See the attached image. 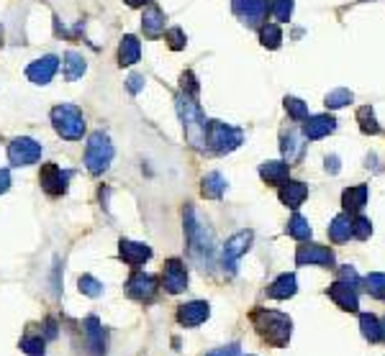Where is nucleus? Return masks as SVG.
Here are the masks:
<instances>
[{
    "instance_id": "1",
    "label": "nucleus",
    "mask_w": 385,
    "mask_h": 356,
    "mask_svg": "<svg viewBox=\"0 0 385 356\" xmlns=\"http://www.w3.org/2000/svg\"><path fill=\"white\" fill-rule=\"evenodd\" d=\"M175 108H177V115H180V121H183L185 128V139L193 149H206V134H208V121H206V115H203L201 105L196 103V98L188 93H180L175 95Z\"/></svg>"
},
{
    "instance_id": "2",
    "label": "nucleus",
    "mask_w": 385,
    "mask_h": 356,
    "mask_svg": "<svg viewBox=\"0 0 385 356\" xmlns=\"http://www.w3.org/2000/svg\"><path fill=\"white\" fill-rule=\"evenodd\" d=\"M252 326H255L257 333L270 343V346H275V349H283V346H288V341H291L293 321L285 316V313L257 308L252 310Z\"/></svg>"
},
{
    "instance_id": "3",
    "label": "nucleus",
    "mask_w": 385,
    "mask_h": 356,
    "mask_svg": "<svg viewBox=\"0 0 385 356\" xmlns=\"http://www.w3.org/2000/svg\"><path fill=\"white\" fill-rule=\"evenodd\" d=\"M183 221H185V239H188L190 254L196 256L198 262H211L213 251H216V239H213V231L208 229V223H203L198 218L193 205H185Z\"/></svg>"
},
{
    "instance_id": "4",
    "label": "nucleus",
    "mask_w": 385,
    "mask_h": 356,
    "mask_svg": "<svg viewBox=\"0 0 385 356\" xmlns=\"http://www.w3.org/2000/svg\"><path fill=\"white\" fill-rule=\"evenodd\" d=\"M52 126L55 131L62 136V139H67V142H80L82 136H85V115L77 105H69V103H62V105L52 108Z\"/></svg>"
},
{
    "instance_id": "5",
    "label": "nucleus",
    "mask_w": 385,
    "mask_h": 356,
    "mask_svg": "<svg viewBox=\"0 0 385 356\" xmlns=\"http://www.w3.org/2000/svg\"><path fill=\"white\" fill-rule=\"evenodd\" d=\"M113 154H116V149L113 144H111L108 134H103V131L90 134L88 147H85V167H88L90 175H103V172L111 167Z\"/></svg>"
},
{
    "instance_id": "6",
    "label": "nucleus",
    "mask_w": 385,
    "mask_h": 356,
    "mask_svg": "<svg viewBox=\"0 0 385 356\" xmlns=\"http://www.w3.org/2000/svg\"><path fill=\"white\" fill-rule=\"evenodd\" d=\"M244 142V134L239 128L229 126L223 121H208V134H206V147L213 154H229L234 149H239Z\"/></svg>"
},
{
    "instance_id": "7",
    "label": "nucleus",
    "mask_w": 385,
    "mask_h": 356,
    "mask_svg": "<svg viewBox=\"0 0 385 356\" xmlns=\"http://www.w3.org/2000/svg\"><path fill=\"white\" fill-rule=\"evenodd\" d=\"M39 159H41V144L34 142L31 136H18L8 147V161L13 167H28V164H36Z\"/></svg>"
},
{
    "instance_id": "8",
    "label": "nucleus",
    "mask_w": 385,
    "mask_h": 356,
    "mask_svg": "<svg viewBox=\"0 0 385 356\" xmlns=\"http://www.w3.org/2000/svg\"><path fill=\"white\" fill-rule=\"evenodd\" d=\"M69 177H72V172H65L60 164L49 161V164H44V167H41V172H39V185H41V190H44L47 195L60 197V195H65V193H67Z\"/></svg>"
},
{
    "instance_id": "9",
    "label": "nucleus",
    "mask_w": 385,
    "mask_h": 356,
    "mask_svg": "<svg viewBox=\"0 0 385 356\" xmlns=\"http://www.w3.org/2000/svg\"><path fill=\"white\" fill-rule=\"evenodd\" d=\"M126 295L131 297V300H139V303H149V300H155L157 277L144 275V272H134V275L128 277V282H126Z\"/></svg>"
},
{
    "instance_id": "10",
    "label": "nucleus",
    "mask_w": 385,
    "mask_h": 356,
    "mask_svg": "<svg viewBox=\"0 0 385 356\" xmlns=\"http://www.w3.org/2000/svg\"><path fill=\"white\" fill-rule=\"evenodd\" d=\"M162 285L169 295H180L185 287H188V269L180 259H169L164 262L162 269Z\"/></svg>"
},
{
    "instance_id": "11",
    "label": "nucleus",
    "mask_w": 385,
    "mask_h": 356,
    "mask_svg": "<svg viewBox=\"0 0 385 356\" xmlns=\"http://www.w3.org/2000/svg\"><path fill=\"white\" fill-rule=\"evenodd\" d=\"M57 69H60V57H55V54H47V57H41V59L31 62L26 67V77L34 85H49L52 82V77L57 74Z\"/></svg>"
},
{
    "instance_id": "12",
    "label": "nucleus",
    "mask_w": 385,
    "mask_h": 356,
    "mask_svg": "<svg viewBox=\"0 0 385 356\" xmlns=\"http://www.w3.org/2000/svg\"><path fill=\"white\" fill-rule=\"evenodd\" d=\"M231 8L247 26H260L267 16V0H231Z\"/></svg>"
},
{
    "instance_id": "13",
    "label": "nucleus",
    "mask_w": 385,
    "mask_h": 356,
    "mask_svg": "<svg viewBox=\"0 0 385 356\" xmlns=\"http://www.w3.org/2000/svg\"><path fill=\"white\" fill-rule=\"evenodd\" d=\"M82 331H85V346H88L90 356H106V331H103V323L95 316H88L82 323Z\"/></svg>"
},
{
    "instance_id": "14",
    "label": "nucleus",
    "mask_w": 385,
    "mask_h": 356,
    "mask_svg": "<svg viewBox=\"0 0 385 356\" xmlns=\"http://www.w3.org/2000/svg\"><path fill=\"white\" fill-rule=\"evenodd\" d=\"M252 239H255L252 231H239L226 241V246H223V267H229V272H234V264H237L239 256L247 254V249L252 246Z\"/></svg>"
},
{
    "instance_id": "15",
    "label": "nucleus",
    "mask_w": 385,
    "mask_h": 356,
    "mask_svg": "<svg viewBox=\"0 0 385 356\" xmlns=\"http://www.w3.org/2000/svg\"><path fill=\"white\" fill-rule=\"evenodd\" d=\"M211 316V305L203 303V300H193V303H185L177 308V323L185 326V328H196L201 323H206Z\"/></svg>"
},
{
    "instance_id": "16",
    "label": "nucleus",
    "mask_w": 385,
    "mask_h": 356,
    "mask_svg": "<svg viewBox=\"0 0 385 356\" xmlns=\"http://www.w3.org/2000/svg\"><path fill=\"white\" fill-rule=\"evenodd\" d=\"M296 264L306 267V264H318V267H331L334 264V251L329 246H318V243H308L296 251Z\"/></svg>"
},
{
    "instance_id": "17",
    "label": "nucleus",
    "mask_w": 385,
    "mask_h": 356,
    "mask_svg": "<svg viewBox=\"0 0 385 356\" xmlns=\"http://www.w3.org/2000/svg\"><path fill=\"white\" fill-rule=\"evenodd\" d=\"M118 256H121V262L128 264V267H142L144 262L152 259V249L142 241L121 239V243H118Z\"/></svg>"
},
{
    "instance_id": "18",
    "label": "nucleus",
    "mask_w": 385,
    "mask_h": 356,
    "mask_svg": "<svg viewBox=\"0 0 385 356\" xmlns=\"http://www.w3.org/2000/svg\"><path fill=\"white\" fill-rule=\"evenodd\" d=\"M329 297L337 303V308L347 310V313H357L359 310V297H357V292H355V287L342 282V280L329 287Z\"/></svg>"
},
{
    "instance_id": "19",
    "label": "nucleus",
    "mask_w": 385,
    "mask_h": 356,
    "mask_svg": "<svg viewBox=\"0 0 385 356\" xmlns=\"http://www.w3.org/2000/svg\"><path fill=\"white\" fill-rule=\"evenodd\" d=\"M337 131V121L331 118V115H308L306 118V126H303V136L306 139H311V142H316V139H324V136L334 134Z\"/></svg>"
},
{
    "instance_id": "20",
    "label": "nucleus",
    "mask_w": 385,
    "mask_h": 356,
    "mask_svg": "<svg viewBox=\"0 0 385 356\" xmlns=\"http://www.w3.org/2000/svg\"><path fill=\"white\" fill-rule=\"evenodd\" d=\"M280 202L283 205H288L291 210H298L301 205H303V200L308 197V188H306L303 182H296V180H285L283 185H280Z\"/></svg>"
},
{
    "instance_id": "21",
    "label": "nucleus",
    "mask_w": 385,
    "mask_h": 356,
    "mask_svg": "<svg viewBox=\"0 0 385 356\" xmlns=\"http://www.w3.org/2000/svg\"><path fill=\"white\" fill-rule=\"evenodd\" d=\"M164 26H167V18H164V13L157 6H152V3H149V6L144 8V16H142L144 36H149V39H157V36L164 34Z\"/></svg>"
},
{
    "instance_id": "22",
    "label": "nucleus",
    "mask_w": 385,
    "mask_h": 356,
    "mask_svg": "<svg viewBox=\"0 0 385 356\" xmlns=\"http://www.w3.org/2000/svg\"><path fill=\"white\" fill-rule=\"evenodd\" d=\"M142 59V41L136 39V36L126 34L118 44V64L121 67H131L136 62Z\"/></svg>"
},
{
    "instance_id": "23",
    "label": "nucleus",
    "mask_w": 385,
    "mask_h": 356,
    "mask_svg": "<svg viewBox=\"0 0 385 356\" xmlns=\"http://www.w3.org/2000/svg\"><path fill=\"white\" fill-rule=\"evenodd\" d=\"M280 142H283V156L288 164H296V161L303 156V139H301V134H298L296 128L283 131Z\"/></svg>"
},
{
    "instance_id": "24",
    "label": "nucleus",
    "mask_w": 385,
    "mask_h": 356,
    "mask_svg": "<svg viewBox=\"0 0 385 356\" xmlns=\"http://www.w3.org/2000/svg\"><path fill=\"white\" fill-rule=\"evenodd\" d=\"M288 172H291V164L288 161H264L262 167H260V177H262L267 185H283L288 180Z\"/></svg>"
},
{
    "instance_id": "25",
    "label": "nucleus",
    "mask_w": 385,
    "mask_h": 356,
    "mask_svg": "<svg viewBox=\"0 0 385 356\" xmlns=\"http://www.w3.org/2000/svg\"><path fill=\"white\" fill-rule=\"evenodd\" d=\"M296 292H298L296 275H280L275 282L267 287V295H270L272 300H288V297H293Z\"/></svg>"
},
{
    "instance_id": "26",
    "label": "nucleus",
    "mask_w": 385,
    "mask_h": 356,
    "mask_svg": "<svg viewBox=\"0 0 385 356\" xmlns=\"http://www.w3.org/2000/svg\"><path fill=\"white\" fill-rule=\"evenodd\" d=\"M226 193V180H223L221 172H208V175L201 180V195L208 197V200H218V197Z\"/></svg>"
},
{
    "instance_id": "27",
    "label": "nucleus",
    "mask_w": 385,
    "mask_h": 356,
    "mask_svg": "<svg viewBox=\"0 0 385 356\" xmlns=\"http://www.w3.org/2000/svg\"><path fill=\"white\" fill-rule=\"evenodd\" d=\"M367 202V185H355V188H347L345 195H342V205H345L347 213H359Z\"/></svg>"
},
{
    "instance_id": "28",
    "label": "nucleus",
    "mask_w": 385,
    "mask_h": 356,
    "mask_svg": "<svg viewBox=\"0 0 385 356\" xmlns=\"http://www.w3.org/2000/svg\"><path fill=\"white\" fill-rule=\"evenodd\" d=\"M62 67H65V77H67L69 82H74L85 74L88 64H85V57H82L80 52H67L62 57Z\"/></svg>"
},
{
    "instance_id": "29",
    "label": "nucleus",
    "mask_w": 385,
    "mask_h": 356,
    "mask_svg": "<svg viewBox=\"0 0 385 356\" xmlns=\"http://www.w3.org/2000/svg\"><path fill=\"white\" fill-rule=\"evenodd\" d=\"M350 236H352V218H350V213L337 215V218L331 221V226H329V239L334 243H342V241H347Z\"/></svg>"
},
{
    "instance_id": "30",
    "label": "nucleus",
    "mask_w": 385,
    "mask_h": 356,
    "mask_svg": "<svg viewBox=\"0 0 385 356\" xmlns=\"http://www.w3.org/2000/svg\"><path fill=\"white\" fill-rule=\"evenodd\" d=\"M359 331H362V336L370 343L380 341V321L375 316H370V313H362V316H359Z\"/></svg>"
},
{
    "instance_id": "31",
    "label": "nucleus",
    "mask_w": 385,
    "mask_h": 356,
    "mask_svg": "<svg viewBox=\"0 0 385 356\" xmlns=\"http://www.w3.org/2000/svg\"><path fill=\"white\" fill-rule=\"evenodd\" d=\"M260 41H262V47L277 49L283 44V31H280L277 23H264V26L260 28Z\"/></svg>"
},
{
    "instance_id": "32",
    "label": "nucleus",
    "mask_w": 385,
    "mask_h": 356,
    "mask_svg": "<svg viewBox=\"0 0 385 356\" xmlns=\"http://www.w3.org/2000/svg\"><path fill=\"white\" fill-rule=\"evenodd\" d=\"M288 234L293 236V239H298V241H306V239H311V226H308V221H306L303 215L296 213L288 221Z\"/></svg>"
},
{
    "instance_id": "33",
    "label": "nucleus",
    "mask_w": 385,
    "mask_h": 356,
    "mask_svg": "<svg viewBox=\"0 0 385 356\" xmlns=\"http://www.w3.org/2000/svg\"><path fill=\"white\" fill-rule=\"evenodd\" d=\"M357 121H359V128H362V134H367V136H378L380 134V126H378V121H375V113H372L370 105L359 108Z\"/></svg>"
},
{
    "instance_id": "34",
    "label": "nucleus",
    "mask_w": 385,
    "mask_h": 356,
    "mask_svg": "<svg viewBox=\"0 0 385 356\" xmlns=\"http://www.w3.org/2000/svg\"><path fill=\"white\" fill-rule=\"evenodd\" d=\"M21 351L28 356H47V341L41 336H23L21 338Z\"/></svg>"
},
{
    "instance_id": "35",
    "label": "nucleus",
    "mask_w": 385,
    "mask_h": 356,
    "mask_svg": "<svg viewBox=\"0 0 385 356\" xmlns=\"http://www.w3.org/2000/svg\"><path fill=\"white\" fill-rule=\"evenodd\" d=\"M365 289H367V295L378 297V300H385V275L383 272H372V275H367Z\"/></svg>"
},
{
    "instance_id": "36",
    "label": "nucleus",
    "mask_w": 385,
    "mask_h": 356,
    "mask_svg": "<svg viewBox=\"0 0 385 356\" xmlns=\"http://www.w3.org/2000/svg\"><path fill=\"white\" fill-rule=\"evenodd\" d=\"M285 110H288V115H291L293 121H306L308 118V105H306L303 101H298V98H285Z\"/></svg>"
},
{
    "instance_id": "37",
    "label": "nucleus",
    "mask_w": 385,
    "mask_h": 356,
    "mask_svg": "<svg viewBox=\"0 0 385 356\" xmlns=\"http://www.w3.org/2000/svg\"><path fill=\"white\" fill-rule=\"evenodd\" d=\"M77 287H80L82 295H88V297H101L103 295V282L101 280H95V277H90V275H82L80 280H77Z\"/></svg>"
},
{
    "instance_id": "38",
    "label": "nucleus",
    "mask_w": 385,
    "mask_h": 356,
    "mask_svg": "<svg viewBox=\"0 0 385 356\" xmlns=\"http://www.w3.org/2000/svg\"><path fill=\"white\" fill-rule=\"evenodd\" d=\"M355 101V95L350 93V90L339 88V90H331L329 95H326V108H345L347 103Z\"/></svg>"
},
{
    "instance_id": "39",
    "label": "nucleus",
    "mask_w": 385,
    "mask_h": 356,
    "mask_svg": "<svg viewBox=\"0 0 385 356\" xmlns=\"http://www.w3.org/2000/svg\"><path fill=\"white\" fill-rule=\"evenodd\" d=\"M370 234H372V223L367 221L365 215H357V218L352 221V236L359 239V241H365V239H370Z\"/></svg>"
},
{
    "instance_id": "40",
    "label": "nucleus",
    "mask_w": 385,
    "mask_h": 356,
    "mask_svg": "<svg viewBox=\"0 0 385 356\" xmlns=\"http://www.w3.org/2000/svg\"><path fill=\"white\" fill-rule=\"evenodd\" d=\"M272 16H275L277 21H291L293 16V0H275L272 3Z\"/></svg>"
},
{
    "instance_id": "41",
    "label": "nucleus",
    "mask_w": 385,
    "mask_h": 356,
    "mask_svg": "<svg viewBox=\"0 0 385 356\" xmlns=\"http://www.w3.org/2000/svg\"><path fill=\"white\" fill-rule=\"evenodd\" d=\"M164 41L169 44V49H172V52H180V49H185L183 28H169L167 34H164Z\"/></svg>"
},
{
    "instance_id": "42",
    "label": "nucleus",
    "mask_w": 385,
    "mask_h": 356,
    "mask_svg": "<svg viewBox=\"0 0 385 356\" xmlns=\"http://www.w3.org/2000/svg\"><path fill=\"white\" fill-rule=\"evenodd\" d=\"M180 85H183V93L193 95V98H196L198 90H201V85H198L196 74H193V72H185L183 77H180Z\"/></svg>"
},
{
    "instance_id": "43",
    "label": "nucleus",
    "mask_w": 385,
    "mask_h": 356,
    "mask_svg": "<svg viewBox=\"0 0 385 356\" xmlns=\"http://www.w3.org/2000/svg\"><path fill=\"white\" fill-rule=\"evenodd\" d=\"M339 280L347 285H352V287H357L359 285V275L355 272V267H342L339 269Z\"/></svg>"
},
{
    "instance_id": "44",
    "label": "nucleus",
    "mask_w": 385,
    "mask_h": 356,
    "mask_svg": "<svg viewBox=\"0 0 385 356\" xmlns=\"http://www.w3.org/2000/svg\"><path fill=\"white\" fill-rule=\"evenodd\" d=\"M126 88H128V93H131V95L142 93V88H144V77H142V74H131V77L126 80Z\"/></svg>"
},
{
    "instance_id": "45",
    "label": "nucleus",
    "mask_w": 385,
    "mask_h": 356,
    "mask_svg": "<svg viewBox=\"0 0 385 356\" xmlns=\"http://www.w3.org/2000/svg\"><path fill=\"white\" fill-rule=\"evenodd\" d=\"M208 356H239V343H229V346H221V349L211 351Z\"/></svg>"
},
{
    "instance_id": "46",
    "label": "nucleus",
    "mask_w": 385,
    "mask_h": 356,
    "mask_svg": "<svg viewBox=\"0 0 385 356\" xmlns=\"http://www.w3.org/2000/svg\"><path fill=\"white\" fill-rule=\"evenodd\" d=\"M8 188H11V172H8V169H0V195L8 193Z\"/></svg>"
},
{
    "instance_id": "47",
    "label": "nucleus",
    "mask_w": 385,
    "mask_h": 356,
    "mask_svg": "<svg viewBox=\"0 0 385 356\" xmlns=\"http://www.w3.org/2000/svg\"><path fill=\"white\" fill-rule=\"evenodd\" d=\"M44 326H47V338L52 341V338H57V321L55 318H47L44 321Z\"/></svg>"
},
{
    "instance_id": "48",
    "label": "nucleus",
    "mask_w": 385,
    "mask_h": 356,
    "mask_svg": "<svg viewBox=\"0 0 385 356\" xmlns=\"http://www.w3.org/2000/svg\"><path fill=\"white\" fill-rule=\"evenodd\" d=\"M326 169H329L331 175H337V172H339V159H337V156H329V159H326Z\"/></svg>"
},
{
    "instance_id": "49",
    "label": "nucleus",
    "mask_w": 385,
    "mask_h": 356,
    "mask_svg": "<svg viewBox=\"0 0 385 356\" xmlns=\"http://www.w3.org/2000/svg\"><path fill=\"white\" fill-rule=\"evenodd\" d=\"M126 6H131V8H139V6H149L152 0H123Z\"/></svg>"
},
{
    "instance_id": "50",
    "label": "nucleus",
    "mask_w": 385,
    "mask_h": 356,
    "mask_svg": "<svg viewBox=\"0 0 385 356\" xmlns=\"http://www.w3.org/2000/svg\"><path fill=\"white\" fill-rule=\"evenodd\" d=\"M380 338L385 341V318H383V323H380Z\"/></svg>"
},
{
    "instance_id": "51",
    "label": "nucleus",
    "mask_w": 385,
    "mask_h": 356,
    "mask_svg": "<svg viewBox=\"0 0 385 356\" xmlns=\"http://www.w3.org/2000/svg\"><path fill=\"white\" fill-rule=\"evenodd\" d=\"M0 47H3V28H0Z\"/></svg>"
}]
</instances>
